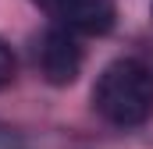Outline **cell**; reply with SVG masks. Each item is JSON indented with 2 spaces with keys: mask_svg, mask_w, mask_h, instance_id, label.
<instances>
[{
  "mask_svg": "<svg viewBox=\"0 0 153 149\" xmlns=\"http://www.w3.org/2000/svg\"><path fill=\"white\" fill-rule=\"evenodd\" d=\"M11 74H14V53H11V46L0 39V89L11 82Z\"/></svg>",
  "mask_w": 153,
  "mask_h": 149,
  "instance_id": "cell-4",
  "label": "cell"
},
{
  "mask_svg": "<svg viewBox=\"0 0 153 149\" xmlns=\"http://www.w3.org/2000/svg\"><path fill=\"white\" fill-rule=\"evenodd\" d=\"M150 14H153V4H150Z\"/></svg>",
  "mask_w": 153,
  "mask_h": 149,
  "instance_id": "cell-5",
  "label": "cell"
},
{
  "mask_svg": "<svg viewBox=\"0 0 153 149\" xmlns=\"http://www.w3.org/2000/svg\"><path fill=\"white\" fill-rule=\"evenodd\" d=\"M36 64L50 85H71L82 71V46H78L75 32H68L61 25L46 29L36 46Z\"/></svg>",
  "mask_w": 153,
  "mask_h": 149,
  "instance_id": "cell-2",
  "label": "cell"
},
{
  "mask_svg": "<svg viewBox=\"0 0 153 149\" xmlns=\"http://www.w3.org/2000/svg\"><path fill=\"white\" fill-rule=\"evenodd\" d=\"M39 7L68 32H85V36H103L114 29L117 7L114 0H36Z\"/></svg>",
  "mask_w": 153,
  "mask_h": 149,
  "instance_id": "cell-3",
  "label": "cell"
},
{
  "mask_svg": "<svg viewBox=\"0 0 153 149\" xmlns=\"http://www.w3.org/2000/svg\"><path fill=\"white\" fill-rule=\"evenodd\" d=\"M93 107L114 128H139L153 114V71L139 57H117L111 60L96 85H93Z\"/></svg>",
  "mask_w": 153,
  "mask_h": 149,
  "instance_id": "cell-1",
  "label": "cell"
}]
</instances>
